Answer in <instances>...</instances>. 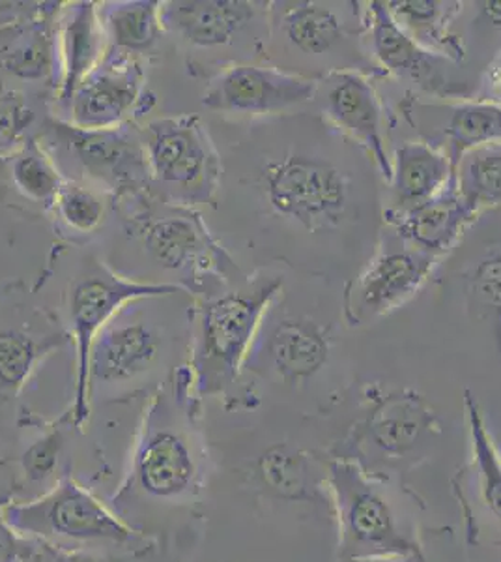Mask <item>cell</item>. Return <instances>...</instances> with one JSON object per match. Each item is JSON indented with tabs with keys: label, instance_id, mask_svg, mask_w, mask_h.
I'll return each mask as SVG.
<instances>
[{
	"label": "cell",
	"instance_id": "4dcf8cb0",
	"mask_svg": "<svg viewBox=\"0 0 501 562\" xmlns=\"http://www.w3.org/2000/svg\"><path fill=\"white\" fill-rule=\"evenodd\" d=\"M8 158V175L13 190L29 203L39 205L44 211H53L66 179L60 173L57 161L42 147V143L26 139Z\"/></svg>",
	"mask_w": 501,
	"mask_h": 562
},
{
	"label": "cell",
	"instance_id": "d590c367",
	"mask_svg": "<svg viewBox=\"0 0 501 562\" xmlns=\"http://www.w3.org/2000/svg\"><path fill=\"white\" fill-rule=\"evenodd\" d=\"M42 542L23 537L0 512V562H31L42 553Z\"/></svg>",
	"mask_w": 501,
	"mask_h": 562
},
{
	"label": "cell",
	"instance_id": "5b68a950",
	"mask_svg": "<svg viewBox=\"0 0 501 562\" xmlns=\"http://www.w3.org/2000/svg\"><path fill=\"white\" fill-rule=\"evenodd\" d=\"M203 479V458L195 437L159 392L148 405L139 441L132 458V471L121 493L177 503L198 492Z\"/></svg>",
	"mask_w": 501,
	"mask_h": 562
},
{
	"label": "cell",
	"instance_id": "e575fe53",
	"mask_svg": "<svg viewBox=\"0 0 501 562\" xmlns=\"http://www.w3.org/2000/svg\"><path fill=\"white\" fill-rule=\"evenodd\" d=\"M64 437L60 429H53L32 442L26 448L25 454L21 456V469L26 479L32 482H42V480L52 476L58 465V458L62 454Z\"/></svg>",
	"mask_w": 501,
	"mask_h": 562
},
{
	"label": "cell",
	"instance_id": "5bb4252c",
	"mask_svg": "<svg viewBox=\"0 0 501 562\" xmlns=\"http://www.w3.org/2000/svg\"><path fill=\"white\" fill-rule=\"evenodd\" d=\"M326 121L362 148L382 179L394 173L384 132V109L375 85L360 70L331 71L318 79L317 98Z\"/></svg>",
	"mask_w": 501,
	"mask_h": 562
},
{
	"label": "cell",
	"instance_id": "277c9868",
	"mask_svg": "<svg viewBox=\"0 0 501 562\" xmlns=\"http://www.w3.org/2000/svg\"><path fill=\"white\" fill-rule=\"evenodd\" d=\"M187 293L180 283L127 280L113 270L95 265L71 283L68 293V333L76 346V392L70 422L83 428L90 416V351L103 328L132 302L153 301Z\"/></svg>",
	"mask_w": 501,
	"mask_h": 562
},
{
	"label": "cell",
	"instance_id": "603a6c76",
	"mask_svg": "<svg viewBox=\"0 0 501 562\" xmlns=\"http://www.w3.org/2000/svg\"><path fill=\"white\" fill-rule=\"evenodd\" d=\"M363 21L373 57L384 70L405 79H412L413 83L429 90H436L440 85H444L442 68L445 58L415 44L397 25L387 2H368L367 8L363 10Z\"/></svg>",
	"mask_w": 501,
	"mask_h": 562
},
{
	"label": "cell",
	"instance_id": "cb8c5ba5",
	"mask_svg": "<svg viewBox=\"0 0 501 562\" xmlns=\"http://www.w3.org/2000/svg\"><path fill=\"white\" fill-rule=\"evenodd\" d=\"M394 173L387 182L389 203L384 212L400 214L423 205L455 177L449 156L426 140H405L391 154Z\"/></svg>",
	"mask_w": 501,
	"mask_h": 562
},
{
	"label": "cell",
	"instance_id": "30bf717a",
	"mask_svg": "<svg viewBox=\"0 0 501 562\" xmlns=\"http://www.w3.org/2000/svg\"><path fill=\"white\" fill-rule=\"evenodd\" d=\"M380 240L344 288V317L352 326L365 325L402 306L439 267V257L413 248L389 227Z\"/></svg>",
	"mask_w": 501,
	"mask_h": 562
},
{
	"label": "cell",
	"instance_id": "4316f807",
	"mask_svg": "<svg viewBox=\"0 0 501 562\" xmlns=\"http://www.w3.org/2000/svg\"><path fill=\"white\" fill-rule=\"evenodd\" d=\"M397 25L426 52L447 60H460L464 45L451 26L463 2L455 0H395L387 2Z\"/></svg>",
	"mask_w": 501,
	"mask_h": 562
},
{
	"label": "cell",
	"instance_id": "7a4b0ae2",
	"mask_svg": "<svg viewBox=\"0 0 501 562\" xmlns=\"http://www.w3.org/2000/svg\"><path fill=\"white\" fill-rule=\"evenodd\" d=\"M281 289L283 280L277 276L259 278L236 291L206 299L197 307L187 366L195 402L227 392L240 378Z\"/></svg>",
	"mask_w": 501,
	"mask_h": 562
},
{
	"label": "cell",
	"instance_id": "8d00e7d4",
	"mask_svg": "<svg viewBox=\"0 0 501 562\" xmlns=\"http://www.w3.org/2000/svg\"><path fill=\"white\" fill-rule=\"evenodd\" d=\"M18 492V482L15 476H8L7 473H0V512L7 506L13 505V495Z\"/></svg>",
	"mask_w": 501,
	"mask_h": 562
},
{
	"label": "cell",
	"instance_id": "d4e9b609",
	"mask_svg": "<svg viewBox=\"0 0 501 562\" xmlns=\"http://www.w3.org/2000/svg\"><path fill=\"white\" fill-rule=\"evenodd\" d=\"M58 4H42L0 49L2 68L23 81H47L58 71Z\"/></svg>",
	"mask_w": 501,
	"mask_h": 562
},
{
	"label": "cell",
	"instance_id": "4fadbf2b",
	"mask_svg": "<svg viewBox=\"0 0 501 562\" xmlns=\"http://www.w3.org/2000/svg\"><path fill=\"white\" fill-rule=\"evenodd\" d=\"M318 79L280 66L241 63L219 71L204 90L203 105L227 115H277L315 102Z\"/></svg>",
	"mask_w": 501,
	"mask_h": 562
},
{
	"label": "cell",
	"instance_id": "9a60e30c",
	"mask_svg": "<svg viewBox=\"0 0 501 562\" xmlns=\"http://www.w3.org/2000/svg\"><path fill=\"white\" fill-rule=\"evenodd\" d=\"M71 341L47 310L23 302L0 307V413L20 396L45 358Z\"/></svg>",
	"mask_w": 501,
	"mask_h": 562
},
{
	"label": "cell",
	"instance_id": "74e56055",
	"mask_svg": "<svg viewBox=\"0 0 501 562\" xmlns=\"http://www.w3.org/2000/svg\"><path fill=\"white\" fill-rule=\"evenodd\" d=\"M496 87H498V94H500V97H501V76H500V79H498V81H496ZM498 103H501V98H500V100H498Z\"/></svg>",
	"mask_w": 501,
	"mask_h": 562
},
{
	"label": "cell",
	"instance_id": "44dd1931",
	"mask_svg": "<svg viewBox=\"0 0 501 562\" xmlns=\"http://www.w3.org/2000/svg\"><path fill=\"white\" fill-rule=\"evenodd\" d=\"M163 336L147 321H111L90 351V392L98 384L129 383L158 364Z\"/></svg>",
	"mask_w": 501,
	"mask_h": 562
},
{
	"label": "cell",
	"instance_id": "d6a6232c",
	"mask_svg": "<svg viewBox=\"0 0 501 562\" xmlns=\"http://www.w3.org/2000/svg\"><path fill=\"white\" fill-rule=\"evenodd\" d=\"M53 211L68 229L76 233H92L105 217V201L92 188L66 179Z\"/></svg>",
	"mask_w": 501,
	"mask_h": 562
},
{
	"label": "cell",
	"instance_id": "8992f818",
	"mask_svg": "<svg viewBox=\"0 0 501 562\" xmlns=\"http://www.w3.org/2000/svg\"><path fill=\"white\" fill-rule=\"evenodd\" d=\"M150 179L180 206L212 203L221 184V160L197 115L163 116L140 132Z\"/></svg>",
	"mask_w": 501,
	"mask_h": 562
},
{
	"label": "cell",
	"instance_id": "d6986e66",
	"mask_svg": "<svg viewBox=\"0 0 501 562\" xmlns=\"http://www.w3.org/2000/svg\"><path fill=\"white\" fill-rule=\"evenodd\" d=\"M53 130L90 175L113 182L118 192L137 195L140 184L150 179L140 137H132L122 126L81 130L70 122H55Z\"/></svg>",
	"mask_w": 501,
	"mask_h": 562
},
{
	"label": "cell",
	"instance_id": "2e32d148",
	"mask_svg": "<svg viewBox=\"0 0 501 562\" xmlns=\"http://www.w3.org/2000/svg\"><path fill=\"white\" fill-rule=\"evenodd\" d=\"M145 70L137 55L109 45L102 63L90 71L71 98L68 122L81 130L121 128L143 102Z\"/></svg>",
	"mask_w": 501,
	"mask_h": 562
},
{
	"label": "cell",
	"instance_id": "ac0fdd59",
	"mask_svg": "<svg viewBox=\"0 0 501 562\" xmlns=\"http://www.w3.org/2000/svg\"><path fill=\"white\" fill-rule=\"evenodd\" d=\"M413 126L457 167L471 148L500 143L501 103L466 100L457 103H413L407 111Z\"/></svg>",
	"mask_w": 501,
	"mask_h": 562
},
{
	"label": "cell",
	"instance_id": "6da1fadb",
	"mask_svg": "<svg viewBox=\"0 0 501 562\" xmlns=\"http://www.w3.org/2000/svg\"><path fill=\"white\" fill-rule=\"evenodd\" d=\"M330 122H312L311 140H293L270 156L259 173V190L270 214L311 243L349 240L355 231L378 233L380 203L371 173H362L352 140L333 139Z\"/></svg>",
	"mask_w": 501,
	"mask_h": 562
},
{
	"label": "cell",
	"instance_id": "7c38bea8",
	"mask_svg": "<svg viewBox=\"0 0 501 562\" xmlns=\"http://www.w3.org/2000/svg\"><path fill=\"white\" fill-rule=\"evenodd\" d=\"M333 328L311 315L264 319L246 368L286 386L309 383L324 370L333 351Z\"/></svg>",
	"mask_w": 501,
	"mask_h": 562
},
{
	"label": "cell",
	"instance_id": "e0dca14e",
	"mask_svg": "<svg viewBox=\"0 0 501 562\" xmlns=\"http://www.w3.org/2000/svg\"><path fill=\"white\" fill-rule=\"evenodd\" d=\"M266 4L249 0H174L161 4L163 29L198 49L230 47L267 26Z\"/></svg>",
	"mask_w": 501,
	"mask_h": 562
},
{
	"label": "cell",
	"instance_id": "8fae6325",
	"mask_svg": "<svg viewBox=\"0 0 501 562\" xmlns=\"http://www.w3.org/2000/svg\"><path fill=\"white\" fill-rule=\"evenodd\" d=\"M129 220L143 248L161 269L219 276L223 281L240 274L232 257L212 237L203 217L191 206L177 205L163 214H150L147 209Z\"/></svg>",
	"mask_w": 501,
	"mask_h": 562
},
{
	"label": "cell",
	"instance_id": "52a82bcc",
	"mask_svg": "<svg viewBox=\"0 0 501 562\" xmlns=\"http://www.w3.org/2000/svg\"><path fill=\"white\" fill-rule=\"evenodd\" d=\"M2 516L23 537L57 546H122L134 538V530L71 479L36 501L7 506Z\"/></svg>",
	"mask_w": 501,
	"mask_h": 562
},
{
	"label": "cell",
	"instance_id": "7402d4cb",
	"mask_svg": "<svg viewBox=\"0 0 501 562\" xmlns=\"http://www.w3.org/2000/svg\"><path fill=\"white\" fill-rule=\"evenodd\" d=\"M107 34L95 2H73L58 15V103L66 111L90 71L107 53Z\"/></svg>",
	"mask_w": 501,
	"mask_h": 562
},
{
	"label": "cell",
	"instance_id": "f35d334b",
	"mask_svg": "<svg viewBox=\"0 0 501 562\" xmlns=\"http://www.w3.org/2000/svg\"><path fill=\"white\" fill-rule=\"evenodd\" d=\"M371 562H399V561H371Z\"/></svg>",
	"mask_w": 501,
	"mask_h": 562
},
{
	"label": "cell",
	"instance_id": "ba28073f",
	"mask_svg": "<svg viewBox=\"0 0 501 562\" xmlns=\"http://www.w3.org/2000/svg\"><path fill=\"white\" fill-rule=\"evenodd\" d=\"M439 415L412 389L389 390L368 397L367 411L341 445L335 458L355 461L373 473L382 463H399L439 435Z\"/></svg>",
	"mask_w": 501,
	"mask_h": 562
},
{
	"label": "cell",
	"instance_id": "f546056e",
	"mask_svg": "<svg viewBox=\"0 0 501 562\" xmlns=\"http://www.w3.org/2000/svg\"><path fill=\"white\" fill-rule=\"evenodd\" d=\"M464 411L471 442V473L477 493L490 516L501 525V450L490 434L481 405L470 390L464 392Z\"/></svg>",
	"mask_w": 501,
	"mask_h": 562
},
{
	"label": "cell",
	"instance_id": "484cf974",
	"mask_svg": "<svg viewBox=\"0 0 501 562\" xmlns=\"http://www.w3.org/2000/svg\"><path fill=\"white\" fill-rule=\"evenodd\" d=\"M254 482L267 497L286 503H324L326 474L320 476L312 456L293 442H275L254 461Z\"/></svg>",
	"mask_w": 501,
	"mask_h": 562
},
{
	"label": "cell",
	"instance_id": "836d02e7",
	"mask_svg": "<svg viewBox=\"0 0 501 562\" xmlns=\"http://www.w3.org/2000/svg\"><path fill=\"white\" fill-rule=\"evenodd\" d=\"M36 121L34 109L18 89L0 83V154H12L26 140V132Z\"/></svg>",
	"mask_w": 501,
	"mask_h": 562
},
{
	"label": "cell",
	"instance_id": "3957f363",
	"mask_svg": "<svg viewBox=\"0 0 501 562\" xmlns=\"http://www.w3.org/2000/svg\"><path fill=\"white\" fill-rule=\"evenodd\" d=\"M326 487L339 527V562H425L415 532L387 497L386 476L331 458Z\"/></svg>",
	"mask_w": 501,
	"mask_h": 562
},
{
	"label": "cell",
	"instance_id": "f1b7e54d",
	"mask_svg": "<svg viewBox=\"0 0 501 562\" xmlns=\"http://www.w3.org/2000/svg\"><path fill=\"white\" fill-rule=\"evenodd\" d=\"M161 4L158 0H122L100 8L103 29L111 47L137 55L152 49L163 31Z\"/></svg>",
	"mask_w": 501,
	"mask_h": 562
},
{
	"label": "cell",
	"instance_id": "83f0119b",
	"mask_svg": "<svg viewBox=\"0 0 501 562\" xmlns=\"http://www.w3.org/2000/svg\"><path fill=\"white\" fill-rule=\"evenodd\" d=\"M458 281L468 314L489 326L501 357V244H490L464 262Z\"/></svg>",
	"mask_w": 501,
	"mask_h": 562
},
{
	"label": "cell",
	"instance_id": "9c48e42d",
	"mask_svg": "<svg viewBox=\"0 0 501 562\" xmlns=\"http://www.w3.org/2000/svg\"><path fill=\"white\" fill-rule=\"evenodd\" d=\"M267 10V38L281 42L283 52L331 71L354 70L362 60L357 36L365 31L363 13L346 4L318 0L275 2Z\"/></svg>",
	"mask_w": 501,
	"mask_h": 562
},
{
	"label": "cell",
	"instance_id": "1f68e13d",
	"mask_svg": "<svg viewBox=\"0 0 501 562\" xmlns=\"http://www.w3.org/2000/svg\"><path fill=\"white\" fill-rule=\"evenodd\" d=\"M458 192L481 212L501 209V140L471 148L455 167Z\"/></svg>",
	"mask_w": 501,
	"mask_h": 562
},
{
	"label": "cell",
	"instance_id": "ffe728a7",
	"mask_svg": "<svg viewBox=\"0 0 501 562\" xmlns=\"http://www.w3.org/2000/svg\"><path fill=\"white\" fill-rule=\"evenodd\" d=\"M481 212L458 192L453 177L442 192L412 211L384 212V222L397 237L429 256L442 257L455 248Z\"/></svg>",
	"mask_w": 501,
	"mask_h": 562
}]
</instances>
